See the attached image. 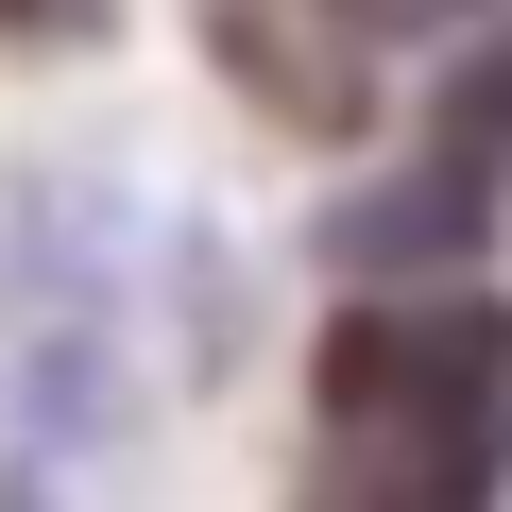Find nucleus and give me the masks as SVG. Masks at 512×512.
Instances as JSON below:
<instances>
[{
  "label": "nucleus",
  "mask_w": 512,
  "mask_h": 512,
  "mask_svg": "<svg viewBox=\"0 0 512 512\" xmlns=\"http://www.w3.org/2000/svg\"><path fill=\"white\" fill-rule=\"evenodd\" d=\"M0 308H18V376H35V427L52 444H120L137 410H171L205 359H222V256L137 205V188H18L0 205Z\"/></svg>",
  "instance_id": "obj_1"
},
{
  "label": "nucleus",
  "mask_w": 512,
  "mask_h": 512,
  "mask_svg": "<svg viewBox=\"0 0 512 512\" xmlns=\"http://www.w3.org/2000/svg\"><path fill=\"white\" fill-rule=\"evenodd\" d=\"M308 512H495L512 478V308L427 274V291H376L325 325V376H308Z\"/></svg>",
  "instance_id": "obj_2"
},
{
  "label": "nucleus",
  "mask_w": 512,
  "mask_h": 512,
  "mask_svg": "<svg viewBox=\"0 0 512 512\" xmlns=\"http://www.w3.org/2000/svg\"><path fill=\"white\" fill-rule=\"evenodd\" d=\"M205 52L256 120H291V137H359L376 120V35L342 18V0H205Z\"/></svg>",
  "instance_id": "obj_3"
},
{
  "label": "nucleus",
  "mask_w": 512,
  "mask_h": 512,
  "mask_svg": "<svg viewBox=\"0 0 512 512\" xmlns=\"http://www.w3.org/2000/svg\"><path fill=\"white\" fill-rule=\"evenodd\" d=\"M427 154H461L478 188L512 171V18H495V35L461 52V86H444V120H427Z\"/></svg>",
  "instance_id": "obj_5"
},
{
  "label": "nucleus",
  "mask_w": 512,
  "mask_h": 512,
  "mask_svg": "<svg viewBox=\"0 0 512 512\" xmlns=\"http://www.w3.org/2000/svg\"><path fill=\"white\" fill-rule=\"evenodd\" d=\"M342 18H359V35H444L461 0H342Z\"/></svg>",
  "instance_id": "obj_7"
},
{
  "label": "nucleus",
  "mask_w": 512,
  "mask_h": 512,
  "mask_svg": "<svg viewBox=\"0 0 512 512\" xmlns=\"http://www.w3.org/2000/svg\"><path fill=\"white\" fill-rule=\"evenodd\" d=\"M0 35H52L69 52V35H103V0H0Z\"/></svg>",
  "instance_id": "obj_6"
},
{
  "label": "nucleus",
  "mask_w": 512,
  "mask_h": 512,
  "mask_svg": "<svg viewBox=\"0 0 512 512\" xmlns=\"http://www.w3.org/2000/svg\"><path fill=\"white\" fill-rule=\"evenodd\" d=\"M478 171L461 154H427V188H376V205H342V256H478Z\"/></svg>",
  "instance_id": "obj_4"
}]
</instances>
